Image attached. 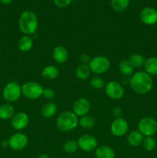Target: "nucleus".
<instances>
[{
    "label": "nucleus",
    "mask_w": 157,
    "mask_h": 158,
    "mask_svg": "<svg viewBox=\"0 0 157 158\" xmlns=\"http://www.w3.org/2000/svg\"><path fill=\"white\" fill-rule=\"evenodd\" d=\"M13 0H0V2L3 5H9L12 2Z\"/></svg>",
    "instance_id": "obj_36"
},
{
    "label": "nucleus",
    "mask_w": 157,
    "mask_h": 158,
    "mask_svg": "<svg viewBox=\"0 0 157 158\" xmlns=\"http://www.w3.org/2000/svg\"><path fill=\"white\" fill-rule=\"evenodd\" d=\"M129 84L134 93L139 95H144L150 92L153 82L149 74L143 71H139L132 74Z\"/></svg>",
    "instance_id": "obj_1"
},
{
    "label": "nucleus",
    "mask_w": 157,
    "mask_h": 158,
    "mask_svg": "<svg viewBox=\"0 0 157 158\" xmlns=\"http://www.w3.org/2000/svg\"><path fill=\"white\" fill-rule=\"evenodd\" d=\"M29 123V117L27 114L24 112H18L11 119L12 127L16 131H22L27 127Z\"/></svg>",
    "instance_id": "obj_13"
},
{
    "label": "nucleus",
    "mask_w": 157,
    "mask_h": 158,
    "mask_svg": "<svg viewBox=\"0 0 157 158\" xmlns=\"http://www.w3.org/2000/svg\"><path fill=\"white\" fill-rule=\"evenodd\" d=\"M55 93L54 89H50V88H46V89H44V90H43L42 97H44L47 100H52L55 97Z\"/></svg>",
    "instance_id": "obj_31"
},
{
    "label": "nucleus",
    "mask_w": 157,
    "mask_h": 158,
    "mask_svg": "<svg viewBox=\"0 0 157 158\" xmlns=\"http://www.w3.org/2000/svg\"><path fill=\"white\" fill-rule=\"evenodd\" d=\"M143 146L146 151H152L156 148V141L152 137H146L143 139Z\"/></svg>",
    "instance_id": "obj_29"
},
{
    "label": "nucleus",
    "mask_w": 157,
    "mask_h": 158,
    "mask_svg": "<svg viewBox=\"0 0 157 158\" xmlns=\"http://www.w3.org/2000/svg\"><path fill=\"white\" fill-rule=\"evenodd\" d=\"M22 95V86L15 81H11L5 86L2 91L3 98L9 103L17 101Z\"/></svg>",
    "instance_id": "obj_6"
},
{
    "label": "nucleus",
    "mask_w": 157,
    "mask_h": 158,
    "mask_svg": "<svg viewBox=\"0 0 157 158\" xmlns=\"http://www.w3.org/2000/svg\"><path fill=\"white\" fill-rule=\"evenodd\" d=\"M78 149V142L74 140H69L63 145V150L67 154H74Z\"/></svg>",
    "instance_id": "obj_28"
},
{
    "label": "nucleus",
    "mask_w": 157,
    "mask_h": 158,
    "mask_svg": "<svg viewBox=\"0 0 157 158\" xmlns=\"http://www.w3.org/2000/svg\"><path fill=\"white\" fill-rule=\"evenodd\" d=\"M43 87L35 81H29L22 86V95L29 100H37L42 96Z\"/></svg>",
    "instance_id": "obj_4"
},
{
    "label": "nucleus",
    "mask_w": 157,
    "mask_h": 158,
    "mask_svg": "<svg viewBox=\"0 0 157 158\" xmlns=\"http://www.w3.org/2000/svg\"><path fill=\"white\" fill-rule=\"evenodd\" d=\"M140 19L147 26H152L157 23V11L154 8L146 7L140 12Z\"/></svg>",
    "instance_id": "obj_14"
},
{
    "label": "nucleus",
    "mask_w": 157,
    "mask_h": 158,
    "mask_svg": "<svg viewBox=\"0 0 157 158\" xmlns=\"http://www.w3.org/2000/svg\"><path fill=\"white\" fill-rule=\"evenodd\" d=\"M146 72L150 76H157V57L147 59L144 64Z\"/></svg>",
    "instance_id": "obj_22"
},
{
    "label": "nucleus",
    "mask_w": 157,
    "mask_h": 158,
    "mask_svg": "<svg viewBox=\"0 0 157 158\" xmlns=\"http://www.w3.org/2000/svg\"><path fill=\"white\" fill-rule=\"evenodd\" d=\"M138 129L144 137H152L157 132V122L150 117H143L139 122Z\"/></svg>",
    "instance_id": "obj_7"
},
{
    "label": "nucleus",
    "mask_w": 157,
    "mask_h": 158,
    "mask_svg": "<svg viewBox=\"0 0 157 158\" xmlns=\"http://www.w3.org/2000/svg\"><path fill=\"white\" fill-rule=\"evenodd\" d=\"M52 58L55 63L58 64H63L66 63L69 59V52L67 49L63 46H58L53 49Z\"/></svg>",
    "instance_id": "obj_15"
},
{
    "label": "nucleus",
    "mask_w": 157,
    "mask_h": 158,
    "mask_svg": "<svg viewBox=\"0 0 157 158\" xmlns=\"http://www.w3.org/2000/svg\"><path fill=\"white\" fill-rule=\"evenodd\" d=\"M38 158H49V155H47V154H40V155L38 157Z\"/></svg>",
    "instance_id": "obj_37"
},
{
    "label": "nucleus",
    "mask_w": 157,
    "mask_h": 158,
    "mask_svg": "<svg viewBox=\"0 0 157 158\" xmlns=\"http://www.w3.org/2000/svg\"><path fill=\"white\" fill-rule=\"evenodd\" d=\"M91 109L90 102L84 97H81L76 100L72 106V112L77 116V117H83L87 115Z\"/></svg>",
    "instance_id": "obj_12"
},
{
    "label": "nucleus",
    "mask_w": 157,
    "mask_h": 158,
    "mask_svg": "<svg viewBox=\"0 0 157 158\" xmlns=\"http://www.w3.org/2000/svg\"><path fill=\"white\" fill-rule=\"evenodd\" d=\"M78 148L85 152H91L95 151L98 148V141L96 138L90 134H83L78 140Z\"/></svg>",
    "instance_id": "obj_10"
},
{
    "label": "nucleus",
    "mask_w": 157,
    "mask_h": 158,
    "mask_svg": "<svg viewBox=\"0 0 157 158\" xmlns=\"http://www.w3.org/2000/svg\"><path fill=\"white\" fill-rule=\"evenodd\" d=\"M144 136L139 131H133L128 134L127 141L132 147H139L143 143Z\"/></svg>",
    "instance_id": "obj_19"
},
{
    "label": "nucleus",
    "mask_w": 157,
    "mask_h": 158,
    "mask_svg": "<svg viewBox=\"0 0 157 158\" xmlns=\"http://www.w3.org/2000/svg\"><path fill=\"white\" fill-rule=\"evenodd\" d=\"M128 130H129V123L123 117L115 118L111 124V132L115 137H123L127 134Z\"/></svg>",
    "instance_id": "obj_11"
},
{
    "label": "nucleus",
    "mask_w": 157,
    "mask_h": 158,
    "mask_svg": "<svg viewBox=\"0 0 157 158\" xmlns=\"http://www.w3.org/2000/svg\"><path fill=\"white\" fill-rule=\"evenodd\" d=\"M88 66L91 69V72L97 75H100L109 70L111 63L107 57L104 56H97L91 59Z\"/></svg>",
    "instance_id": "obj_5"
},
{
    "label": "nucleus",
    "mask_w": 157,
    "mask_h": 158,
    "mask_svg": "<svg viewBox=\"0 0 157 158\" xmlns=\"http://www.w3.org/2000/svg\"><path fill=\"white\" fill-rule=\"evenodd\" d=\"M90 85L92 88L96 89H100L102 88L105 87V81L102 77H93L90 80Z\"/></svg>",
    "instance_id": "obj_30"
},
{
    "label": "nucleus",
    "mask_w": 157,
    "mask_h": 158,
    "mask_svg": "<svg viewBox=\"0 0 157 158\" xmlns=\"http://www.w3.org/2000/svg\"><path fill=\"white\" fill-rule=\"evenodd\" d=\"M41 75L45 80L52 81L58 78L59 75V69L53 65H49L45 66L41 72Z\"/></svg>",
    "instance_id": "obj_16"
},
{
    "label": "nucleus",
    "mask_w": 157,
    "mask_h": 158,
    "mask_svg": "<svg viewBox=\"0 0 157 158\" xmlns=\"http://www.w3.org/2000/svg\"><path fill=\"white\" fill-rule=\"evenodd\" d=\"M33 46V40L29 35H24L18 42V47L22 52H29Z\"/></svg>",
    "instance_id": "obj_20"
},
{
    "label": "nucleus",
    "mask_w": 157,
    "mask_h": 158,
    "mask_svg": "<svg viewBox=\"0 0 157 158\" xmlns=\"http://www.w3.org/2000/svg\"><path fill=\"white\" fill-rule=\"evenodd\" d=\"M91 75V69L89 66L86 64H81L77 66L75 69V76L80 80H86L89 78Z\"/></svg>",
    "instance_id": "obj_24"
},
{
    "label": "nucleus",
    "mask_w": 157,
    "mask_h": 158,
    "mask_svg": "<svg viewBox=\"0 0 157 158\" xmlns=\"http://www.w3.org/2000/svg\"><path fill=\"white\" fill-rule=\"evenodd\" d=\"M38 22L35 12L30 10L22 12L18 19V27L24 35L33 34L38 29Z\"/></svg>",
    "instance_id": "obj_2"
},
{
    "label": "nucleus",
    "mask_w": 157,
    "mask_h": 158,
    "mask_svg": "<svg viewBox=\"0 0 157 158\" xmlns=\"http://www.w3.org/2000/svg\"><path fill=\"white\" fill-rule=\"evenodd\" d=\"M96 158H115V151L112 148L106 145L100 146L95 149Z\"/></svg>",
    "instance_id": "obj_17"
},
{
    "label": "nucleus",
    "mask_w": 157,
    "mask_h": 158,
    "mask_svg": "<svg viewBox=\"0 0 157 158\" xmlns=\"http://www.w3.org/2000/svg\"><path fill=\"white\" fill-rule=\"evenodd\" d=\"M55 6L58 8H66L71 4L72 0H53Z\"/></svg>",
    "instance_id": "obj_32"
},
{
    "label": "nucleus",
    "mask_w": 157,
    "mask_h": 158,
    "mask_svg": "<svg viewBox=\"0 0 157 158\" xmlns=\"http://www.w3.org/2000/svg\"><path fill=\"white\" fill-rule=\"evenodd\" d=\"M106 96L114 100H119L124 96L125 89L121 83L116 81H110L105 86Z\"/></svg>",
    "instance_id": "obj_8"
},
{
    "label": "nucleus",
    "mask_w": 157,
    "mask_h": 158,
    "mask_svg": "<svg viewBox=\"0 0 157 158\" xmlns=\"http://www.w3.org/2000/svg\"><path fill=\"white\" fill-rule=\"evenodd\" d=\"M134 69L135 68L132 66V65L128 60H123L119 63V70L120 73L125 77L132 76L134 73Z\"/></svg>",
    "instance_id": "obj_21"
},
{
    "label": "nucleus",
    "mask_w": 157,
    "mask_h": 158,
    "mask_svg": "<svg viewBox=\"0 0 157 158\" xmlns=\"http://www.w3.org/2000/svg\"><path fill=\"white\" fill-rule=\"evenodd\" d=\"M57 111V106L55 103L49 102L46 103L44 106L42 107L41 114L43 117L45 118H51L53 117Z\"/></svg>",
    "instance_id": "obj_23"
},
{
    "label": "nucleus",
    "mask_w": 157,
    "mask_h": 158,
    "mask_svg": "<svg viewBox=\"0 0 157 158\" xmlns=\"http://www.w3.org/2000/svg\"><path fill=\"white\" fill-rule=\"evenodd\" d=\"M78 117L72 111H64L56 120V127L60 131L69 132L78 127Z\"/></svg>",
    "instance_id": "obj_3"
},
{
    "label": "nucleus",
    "mask_w": 157,
    "mask_h": 158,
    "mask_svg": "<svg viewBox=\"0 0 157 158\" xmlns=\"http://www.w3.org/2000/svg\"><path fill=\"white\" fill-rule=\"evenodd\" d=\"M128 60L130 62V63L132 65V66H133L134 68L142 67L143 66H144L145 62H146L144 57L139 53L131 54Z\"/></svg>",
    "instance_id": "obj_26"
},
{
    "label": "nucleus",
    "mask_w": 157,
    "mask_h": 158,
    "mask_svg": "<svg viewBox=\"0 0 157 158\" xmlns=\"http://www.w3.org/2000/svg\"><path fill=\"white\" fill-rule=\"evenodd\" d=\"M78 124L83 129H92L95 127V120L92 116L86 115L80 117L78 120Z\"/></svg>",
    "instance_id": "obj_25"
},
{
    "label": "nucleus",
    "mask_w": 157,
    "mask_h": 158,
    "mask_svg": "<svg viewBox=\"0 0 157 158\" xmlns=\"http://www.w3.org/2000/svg\"><path fill=\"white\" fill-rule=\"evenodd\" d=\"M122 114H123V110L120 108L119 106H115L112 110V115L115 118H119L122 117Z\"/></svg>",
    "instance_id": "obj_33"
},
{
    "label": "nucleus",
    "mask_w": 157,
    "mask_h": 158,
    "mask_svg": "<svg viewBox=\"0 0 157 158\" xmlns=\"http://www.w3.org/2000/svg\"><path fill=\"white\" fill-rule=\"evenodd\" d=\"M129 0H111V6L115 12H123L128 8Z\"/></svg>",
    "instance_id": "obj_27"
},
{
    "label": "nucleus",
    "mask_w": 157,
    "mask_h": 158,
    "mask_svg": "<svg viewBox=\"0 0 157 158\" xmlns=\"http://www.w3.org/2000/svg\"><path fill=\"white\" fill-rule=\"evenodd\" d=\"M15 115V108L10 103H3L0 106V119L7 120Z\"/></svg>",
    "instance_id": "obj_18"
},
{
    "label": "nucleus",
    "mask_w": 157,
    "mask_h": 158,
    "mask_svg": "<svg viewBox=\"0 0 157 158\" xmlns=\"http://www.w3.org/2000/svg\"><path fill=\"white\" fill-rule=\"evenodd\" d=\"M0 56H1V50H0Z\"/></svg>",
    "instance_id": "obj_38"
},
{
    "label": "nucleus",
    "mask_w": 157,
    "mask_h": 158,
    "mask_svg": "<svg viewBox=\"0 0 157 158\" xmlns=\"http://www.w3.org/2000/svg\"><path fill=\"white\" fill-rule=\"evenodd\" d=\"M9 147L13 151H22L28 144L29 139L28 137L23 133H16L9 137Z\"/></svg>",
    "instance_id": "obj_9"
},
{
    "label": "nucleus",
    "mask_w": 157,
    "mask_h": 158,
    "mask_svg": "<svg viewBox=\"0 0 157 158\" xmlns=\"http://www.w3.org/2000/svg\"><path fill=\"white\" fill-rule=\"evenodd\" d=\"M1 146L2 147V148H7V147H9V140H2Z\"/></svg>",
    "instance_id": "obj_35"
},
{
    "label": "nucleus",
    "mask_w": 157,
    "mask_h": 158,
    "mask_svg": "<svg viewBox=\"0 0 157 158\" xmlns=\"http://www.w3.org/2000/svg\"><path fill=\"white\" fill-rule=\"evenodd\" d=\"M91 60V57L89 56V54H83L80 56V61H81L82 64L89 65V62Z\"/></svg>",
    "instance_id": "obj_34"
}]
</instances>
